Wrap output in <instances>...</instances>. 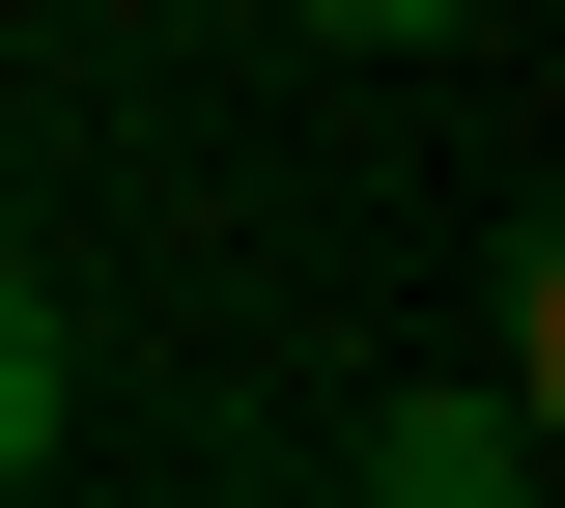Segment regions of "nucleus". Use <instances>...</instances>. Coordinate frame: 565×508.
I'll list each match as a JSON object with an SVG mask.
<instances>
[{
    "label": "nucleus",
    "mask_w": 565,
    "mask_h": 508,
    "mask_svg": "<svg viewBox=\"0 0 565 508\" xmlns=\"http://www.w3.org/2000/svg\"><path fill=\"white\" fill-rule=\"evenodd\" d=\"M367 508H537V396H396V424H367Z\"/></svg>",
    "instance_id": "obj_1"
},
{
    "label": "nucleus",
    "mask_w": 565,
    "mask_h": 508,
    "mask_svg": "<svg viewBox=\"0 0 565 508\" xmlns=\"http://www.w3.org/2000/svg\"><path fill=\"white\" fill-rule=\"evenodd\" d=\"M85 424V339H57V283H29V255H0V480H29V452Z\"/></svg>",
    "instance_id": "obj_2"
},
{
    "label": "nucleus",
    "mask_w": 565,
    "mask_h": 508,
    "mask_svg": "<svg viewBox=\"0 0 565 508\" xmlns=\"http://www.w3.org/2000/svg\"><path fill=\"white\" fill-rule=\"evenodd\" d=\"M282 29H340V57H452L481 0H282Z\"/></svg>",
    "instance_id": "obj_3"
}]
</instances>
